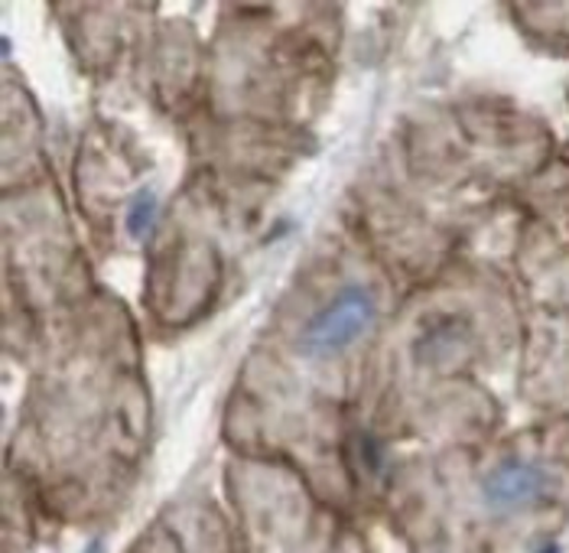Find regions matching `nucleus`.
Returning a JSON list of instances; mask_svg holds the SVG:
<instances>
[{
	"instance_id": "f03ea898",
	"label": "nucleus",
	"mask_w": 569,
	"mask_h": 553,
	"mask_svg": "<svg viewBox=\"0 0 569 553\" xmlns=\"http://www.w3.org/2000/svg\"><path fill=\"white\" fill-rule=\"evenodd\" d=\"M557 479L528 459H508L482 479V499L492 512H528L554 495Z\"/></svg>"
},
{
	"instance_id": "7ed1b4c3",
	"label": "nucleus",
	"mask_w": 569,
	"mask_h": 553,
	"mask_svg": "<svg viewBox=\"0 0 569 553\" xmlns=\"http://www.w3.org/2000/svg\"><path fill=\"white\" fill-rule=\"evenodd\" d=\"M150 222H154V196L144 193V196L134 199V209L128 216V232L131 235H144L150 229Z\"/></svg>"
},
{
	"instance_id": "f257e3e1",
	"label": "nucleus",
	"mask_w": 569,
	"mask_h": 553,
	"mask_svg": "<svg viewBox=\"0 0 569 553\" xmlns=\"http://www.w3.org/2000/svg\"><path fill=\"white\" fill-rule=\"evenodd\" d=\"M375 319V299L362 286H346L329 306H323L303 329V352L326 358L349 348Z\"/></svg>"
}]
</instances>
